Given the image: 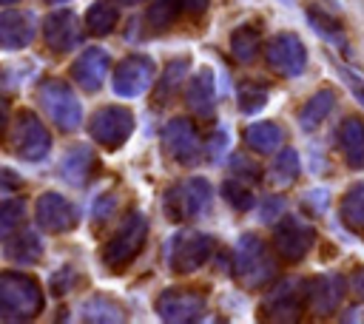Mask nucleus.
Segmentation results:
<instances>
[{"label":"nucleus","mask_w":364,"mask_h":324,"mask_svg":"<svg viewBox=\"0 0 364 324\" xmlns=\"http://www.w3.org/2000/svg\"><path fill=\"white\" fill-rule=\"evenodd\" d=\"M213 256V236L199 230H179L171 236L165 259L173 273H196L208 259Z\"/></svg>","instance_id":"6e6552de"},{"label":"nucleus","mask_w":364,"mask_h":324,"mask_svg":"<svg viewBox=\"0 0 364 324\" xmlns=\"http://www.w3.org/2000/svg\"><path fill=\"white\" fill-rule=\"evenodd\" d=\"M333 65H336V71H338V77L344 80V85H347V91L358 99V105H364V77L361 74H355L353 68H347V65H341L338 60H333Z\"/></svg>","instance_id":"4c0bfd02"},{"label":"nucleus","mask_w":364,"mask_h":324,"mask_svg":"<svg viewBox=\"0 0 364 324\" xmlns=\"http://www.w3.org/2000/svg\"><path fill=\"white\" fill-rule=\"evenodd\" d=\"M230 171L239 176V179H250V182H259L262 179V171H259V165L256 162H250L245 153H233L230 156Z\"/></svg>","instance_id":"58836bf2"},{"label":"nucleus","mask_w":364,"mask_h":324,"mask_svg":"<svg viewBox=\"0 0 364 324\" xmlns=\"http://www.w3.org/2000/svg\"><path fill=\"white\" fill-rule=\"evenodd\" d=\"M11 151L23 162H40V159L48 156V151H51V134L40 122V117L34 111L17 114L14 128H11Z\"/></svg>","instance_id":"1a4fd4ad"},{"label":"nucleus","mask_w":364,"mask_h":324,"mask_svg":"<svg viewBox=\"0 0 364 324\" xmlns=\"http://www.w3.org/2000/svg\"><path fill=\"white\" fill-rule=\"evenodd\" d=\"M259 48H262V31L256 23H242L233 28L230 34V54L236 63L247 65V63H256L259 57Z\"/></svg>","instance_id":"393cba45"},{"label":"nucleus","mask_w":364,"mask_h":324,"mask_svg":"<svg viewBox=\"0 0 364 324\" xmlns=\"http://www.w3.org/2000/svg\"><path fill=\"white\" fill-rule=\"evenodd\" d=\"M17 185V179L11 176V171H0V190L3 188H14Z\"/></svg>","instance_id":"de8ad7c7"},{"label":"nucleus","mask_w":364,"mask_h":324,"mask_svg":"<svg viewBox=\"0 0 364 324\" xmlns=\"http://www.w3.org/2000/svg\"><path fill=\"white\" fill-rule=\"evenodd\" d=\"M94 168H97L94 151H91L88 145H71V148L63 153L57 173H60V179L68 182L71 188H82V185L91 179Z\"/></svg>","instance_id":"412c9836"},{"label":"nucleus","mask_w":364,"mask_h":324,"mask_svg":"<svg viewBox=\"0 0 364 324\" xmlns=\"http://www.w3.org/2000/svg\"><path fill=\"white\" fill-rule=\"evenodd\" d=\"M43 3H48V6H63V3H68V0H43Z\"/></svg>","instance_id":"8fccbe9b"},{"label":"nucleus","mask_w":364,"mask_h":324,"mask_svg":"<svg viewBox=\"0 0 364 324\" xmlns=\"http://www.w3.org/2000/svg\"><path fill=\"white\" fill-rule=\"evenodd\" d=\"M43 40L51 51L57 54H68L80 45V23L74 17V11H51L43 23Z\"/></svg>","instance_id":"a211bd4d"},{"label":"nucleus","mask_w":364,"mask_h":324,"mask_svg":"<svg viewBox=\"0 0 364 324\" xmlns=\"http://www.w3.org/2000/svg\"><path fill=\"white\" fill-rule=\"evenodd\" d=\"M185 102L191 105V111L202 119H210L216 111V80L210 68H199L188 85H185Z\"/></svg>","instance_id":"aec40b11"},{"label":"nucleus","mask_w":364,"mask_h":324,"mask_svg":"<svg viewBox=\"0 0 364 324\" xmlns=\"http://www.w3.org/2000/svg\"><path fill=\"white\" fill-rule=\"evenodd\" d=\"M350 290H353L358 298H364V267H358V270L353 273V279H350Z\"/></svg>","instance_id":"49530a36"},{"label":"nucleus","mask_w":364,"mask_h":324,"mask_svg":"<svg viewBox=\"0 0 364 324\" xmlns=\"http://www.w3.org/2000/svg\"><path fill=\"white\" fill-rule=\"evenodd\" d=\"M304 17H307L310 28H313L324 43H333L336 48L347 51V31H344L341 20H338L333 11H327V9L316 6V3H310V6L304 9Z\"/></svg>","instance_id":"5701e85b"},{"label":"nucleus","mask_w":364,"mask_h":324,"mask_svg":"<svg viewBox=\"0 0 364 324\" xmlns=\"http://www.w3.org/2000/svg\"><path fill=\"white\" fill-rule=\"evenodd\" d=\"M46 296L34 276L23 270L0 273V318L3 321H31L43 313Z\"/></svg>","instance_id":"f257e3e1"},{"label":"nucleus","mask_w":364,"mask_h":324,"mask_svg":"<svg viewBox=\"0 0 364 324\" xmlns=\"http://www.w3.org/2000/svg\"><path fill=\"white\" fill-rule=\"evenodd\" d=\"M3 125H6V111L0 108V134H3Z\"/></svg>","instance_id":"09e8293b"},{"label":"nucleus","mask_w":364,"mask_h":324,"mask_svg":"<svg viewBox=\"0 0 364 324\" xmlns=\"http://www.w3.org/2000/svg\"><path fill=\"white\" fill-rule=\"evenodd\" d=\"M338 216H341V222H344L347 230L364 233V179L353 182L344 190V196L338 202Z\"/></svg>","instance_id":"bb28decb"},{"label":"nucleus","mask_w":364,"mask_h":324,"mask_svg":"<svg viewBox=\"0 0 364 324\" xmlns=\"http://www.w3.org/2000/svg\"><path fill=\"white\" fill-rule=\"evenodd\" d=\"M119 3H125V6H136V3H142V0H119Z\"/></svg>","instance_id":"3c124183"},{"label":"nucleus","mask_w":364,"mask_h":324,"mask_svg":"<svg viewBox=\"0 0 364 324\" xmlns=\"http://www.w3.org/2000/svg\"><path fill=\"white\" fill-rule=\"evenodd\" d=\"M80 318L82 321H105V324H114V321H125V310L111 296L94 293V296H88L80 304Z\"/></svg>","instance_id":"c85d7f7f"},{"label":"nucleus","mask_w":364,"mask_h":324,"mask_svg":"<svg viewBox=\"0 0 364 324\" xmlns=\"http://www.w3.org/2000/svg\"><path fill=\"white\" fill-rule=\"evenodd\" d=\"M270 99V88L259 80H247L239 85L236 91V102H239V111L242 114H259Z\"/></svg>","instance_id":"473e14b6"},{"label":"nucleus","mask_w":364,"mask_h":324,"mask_svg":"<svg viewBox=\"0 0 364 324\" xmlns=\"http://www.w3.org/2000/svg\"><path fill=\"white\" fill-rule=\"evenodd\" d=\"M26 219V202L17 199V196H9V199H0V242L11 239L20 225Z\"/></svg>","instance_id":"72a5a7b5"},{"label":"nucleus","mask_w":364,"mask_h":324,"mask_svg":"<svg viewBox=\"0 0 364 324\" xmlns=\"http://www.w3.org/2000/svg\"><path fill=\"white\" fill-rule=\"evenodd\" d=\"M179 14H182L179 0H159V3H154L151 11H148V26L156 28V31H162V28H168Z\"/></svg>","instance_id":"e433bc0d"},{"label":"nucleus","mask_w":364,"mask_h":324,"mask_svg":"<svg viewBox=\"0 0 364 324\" xmlns=\"http://www.w3.org/2000/svg\"><path fill=\"white\" fill-rule=\"evenodd\" d=\"M34 71H37L34 63H6V65H0V94L14 97Z\"/></svg>","instance_id":"f704fd0d"},{"label":"nucleus","mask_w":364,"mask_h":324,"mask_svg":"<svg viewBox=\"0 0 364 324\" xmlns=\"http://www.w3.org/2000/svg\"><path fill=\"white\" fill-rule=\"evenodd\" d=\"M74 281H77V270H74L71 264H65L63 270H57V273L51 276L48 287H51V293H54V296H65V293L74 287Z\"/></svg>","instance_id":"ea45409f"},{"label":"nucleus","mask_w":364,"mask_h":324,"mask_svg":"<svg viewBox=\"0 0 364 324\" xmlns=\"http://www.w3.org/2000/svg\"><path fill=\"white\" fill-rule=\"evenodd\" d=\"M108 68H111V54H108L102 45H88V48L74 60V65H71V80H74L82 91L94 94V91L102 88V82H105V77H108Z\"/></svg>","instance_id":"f3484780"},{"label":"nucleus","mask_w":364,"mask_h":324,"mask_svg":"<svg viewBox=\"0 0 364 324\" xmlns=\"http://www.w3.org/2000/svg\"><path fill=\"white\" fill-rule=\"evenodd\" d=\"M282 3H293V0H282Z\"/></svg>","instance_id":"864d4df0"},{"label":"nucleus","mask_w":364,"mask_h":324,"mask_svg":"<svg viewBox=\"0 0 364 324\" xmlns=\"http://www.w3.org/2000/svg\"><path fill=\"white\" fill-rule=\"evenodd\" d=\"M264 60L267 65L279 74V77H287V80H296L307 71V45L301 43L299 34L293 31H279L267 48H264Z\"/></svg>","instance_id":"f8f14e48"},{"label":"nucleus","mask_w":364,"mask_h":324,"mask_svg":"<svg viewBox=\"0 0 364 324\" xmlns=\"http://www.w3.org/2000/svg\"><path fill=\"white\" fill-rule=\"evenodd\" d=\"M85 26H88V31L97 34V37L114 31V26H117V9H114L108 0H94V3L85 9Z\"/></svg>","instance_id":"2f4dec72"},{"label":"nucleus","mask_w":364,"mask_h":324,"mask_svg":"<svg viewBox=\"0 0 364 324\" xmlns=\"http://www.w3.org/2000/svg\"><path fill=\"white\" fill-rule=\"evenodd\" d=\"M37 23L31 11H0V48L20 51L34 40Z\"/></svg>","instance_id":"6ab92c4d"},{"label":"nucleus","mask_w":364,"mask_h":324,"mask_svg":"<svg viewBox=\"0 0 364 324\" xmlns=\"http://www.w3.org/2000/svg\"><path fill=\"white\" fill-rule=\"evenodd\" d=\"M313 244H316V227L310 222H304L299 216H279L276 219V227H273V250L284 261H290V264L301 261L310 253Z\"/></svg>","instance_id":"9d476101"},{"label":"nucleus","mask_w":364,"mask_h":324,"mask_svg":"<svg viewBox=\"0 0 364 324\" xmlns=\"http://www.w3.org/2000/svg\"><path fill=\"white\" fill-rule=\"evenodd\" d=\"M3 253L14 264H34L43 256V242L34 230H23V233H14V239H6Z\"/></svg>","instance_id":"cd10ccee"},{"label":"nucleus","mask_w":364,"mask_h":324,"mask_svg":"<svg viewBox=\"0 0 364 324\" xmlns=\"http://www.w3.org/2000/svg\"><path fill=\"white\" fill-rule=\"evenodd\" d=\"M333 108H336V91H333V88H318V91L310 94L307 102L299 108V128H301L304 134L316 131V128L330 117Z\"/></svg>","instance_id":"b1692460"},{"label":"nucleus","mask_w":364,"mask_h":324,"mask_svg":"<svg viewBox=\"0 0 364 324\" xmlns=\"http://www.w3.org/2000/svg\"><path fill=\"white\" fill-rule=\"evenodd\" d=\"M210 199H213L210 196V182L202 179V176H188V179L173 182L165 190L162 207H165V216L171 222H188V219H199L202 213H208Z\"/></svg>","instance_id":"20e7f679"},{"label":"nucleus","mask_w":364,"mask_h":324,"mask_svg":"<svg viewBox=\"0 0 364 324\" xmlns=\"http://www.w3.org/2000/svg\"><path fill=\"white\" fill-rule=\"evenodd\" d=\"M145 239H148V219L139 210H131L122 219V225L114 230V236L105 242L102 264L108 270H125L145 247Z\"/></svg>","instance_id":"7ed1b4c3"},{"label":"nucleus","mask_w":364,"mask_h":324,"mask_svg":"<svg viewBox=\"0 0 364 324\" xmlns=\"http://www.w3.org/2000/svg\"><path fill=\"white\" fill-rule=\"evenodd\" d=\"M91 139L105 151H119L134 134V114L125 105H102L88 119Z\"/></svg>","instance_id":"423d86ee"},{"label":"nucleus","mask_w":364,"mask_h":324,"mask_svg":"<svg viewBox=\"0 0 364 324\" xmlns=\"http://www.w3.org/2000/svg\"><path fill=\"white\" fill-rule=\"evenodd\" d=\"M307 301H304V279H282L276 281L262 304H259V318L264 321H299L304 313Z\"/></svg>","instance_id":"0eeeda50"},{"label":"nucleus","mask_w":364,"mask_h":324,"mask_svg":"<svg viewBox=\"0 0 364 324\" xmlns=\"http://www.w3.org/2000/svg\"><path fill=\"white\" fill-rule=\"evenodd\" d=\"M301 205H304V207H313V213H321L324 205H327V193H324V190H310V193H304Z\"/></svg>","instance_id":"c03bdc74"},{"label":"nucleus","mask_w":364,"mask_h":324,"mask_svg":"<svg viewBox=\"0 0 364 324\" xmlns=\"http://www.w3.org/2000/svg\"><path fill=\"white\" fill-rule=\"evenodd\" d=\"M284 207H287V202L282 196H267L259 207V219L262 222H276L279 216H284Z\"/></svg>","instance_id":"a19ab883"},{"label":"nucleus","mask_w":364,"mask_h":324,"mask_svg":"<svg viewBox=\"0 0 364 324\" xmlns=\"http://www.w3.org/2000/svg\"><path fill=\"white\" fill-rule=\"evenodd\" d=\"M208 310V296L193 287H168L156 296V315L171 324L199 321Z\"/></svg>","instance_id":"9b49d317"},{"label":"nucleus","mask_w":364,"mask_h":324,"mask_svg":"<svg viewBox=\"0 0 364 324\" xmlns=\"http://www.w3.org/2000/svg\"><path fill=\"white\" fill-rule=\"evenodd\" d=\"M245 142H247V148L256 151V153H273V151L282 148V142H284V131L279 128V122H273V119H262V122L247 125V131H245Z\"/></svg>","instance_id":"a878e982"},{"label":"nucleus","mask_w":364,"mask_h":324,"mask_svg":"<svg viewBox=\"0 0 364 324\" xmlns=\"http://www.w3.org/2000/svg\"><path fill=\"white\" fill-rule=\"evenodd\" d=\"M347 290H350V281L341 273H318L313 279H304L307 310L316 315H333L341 307Z\"/></svg>","instance_id":"2eb2a0df"},{"label":"nucleus","mask_w":364,"mask_h":324,"mask_svg":"<svg viewBox=\"0 0 364 324\" xmlns=\"http://www.w3.org/2000/svg\"><path fill=\"white\" fill-rule=\"evenodd\" d=\"M338 148L344 162L353 171H364V119L358 114H350L338 125Z\"/></svg>","instance_id":"4be33fe9"},{"label":"nucleus","mask_w":364,"mask_h":324,"mask_svg":"<svg viewBox=\"0 0 364 324\" xmlns=\"http://www.w3.org/2000/svg\"><path fill=\"white\" fill-rule=\"evenodd\" d=\"M154 74H156L154 60L145 54H134V57H125L117 63L114 77H111V88L122 99H136L151 88Z\"/></svg>","instance_id":"4468645a"},{"label":"nucleus","mask_w":364,"mask_h":324,"mask_svg":"<svg viewBox=\"0 0 364 324\" xmlns=\"http://www.w3.org/2000/svg\"><path fill=\"white\" fill-rule=\"evenodd\" d=\"M162 148L168 151V156L185 168L196 165L202 156H205V148H202V139L193 128L191 119L185 117H173L165 122L162 128Z\"/></svg>","instance_id":"ddd939ff"},{"label":"nucleus","mask_w":364,"mask_h":324,"mask_svg":"<svg viewBox=\"0 0 364 324\" xmlns=\"http://www.w3.org/2000/svg\"><path fill=\"white\" fill-rule=\"evenodd\" d=\"M228 142H230V134H228V128H219V131L213 134L210 145H208V151H210V159H219V153L228 148Z\"/></svg>","instance_id":"37998d69"},{"label":"nucleus","mask_w":364,"mask_h":324,"mask_svg":"<svg viewBox=\"0 0 364 324\" xmlns=\"http://www.w3.org/2000/svg\"><path fill=\"white\" fill-rule=\"evenodd\" d=\"M191 68V57H173L165 68H162V77H159V88H156V102H165L173 97V91L182 88V80Z\"/></svg>","instance_id":"7c9ffc66"},{"label":"nucleus","mask_w":364,"mask_h":324,"mask_svg":"<svg viewBox=\"0 0 364 324\" xmlns=\"http://www.w3.org/2000/svg\"><path fill=\"white\" fill-rule=\"evenodd\" d=\"M222 196H225V202H228L233 210H239V213L250 210L253 202H256L250 185H247L245 179H239V176H230V179L222 182Z\"/></svg>","instance_id":"c9c22d12"},{"label":"nucleus","mask_w":364,"mask_h":324,"mask_svg":"<svg viewBox=\"0 0 364 324\" xmlns=\"http://www.w3.org/2000/svg\"><path fill=\"white\" fill-rule=\"evenodd\" d=\"M34 219L46 233H65L77 225V207L57 190H46L37 196Z\"/></svg>","instance_id":"dca6fc26"},{"label":"nucleus","mask_w":364,"mask_h":324,"mask_svg":"<svg viewBox=\"0 0 364 324\" xmlns=\"http://www.w3.org/2000/svg\"><path fill=\"white\" fill-rule=\"evenodd\" d=\"M114 207H117V196L114 193H102V196H97V202H94V216L102 222V219H108L111 213H114Z\"/></svg>","instance_id":"79ce46f5"},{"label":"nucleus","mask_w":364,"mask_h":324,"mask_svg":"<svg viewBox=\"0 0 364 324\" xmlns=\"http://www.w3.org/2000/svg\"><path fill=\"white\" fill-rule=\"evenodd\" d=\"M179 6H182V11L196 17V14H202L208 9V0H179Z\"/></svg>","instance_id":"a18cd8bd"},{"label":"nucleus","mask_w":364,"mask_h":324,"mask_svg":"<svg viewBox=\"0 0 364 324\" xmlns=\"http://www.w3.org/2000/svg\"><path fill=\"white\" fill-rule=\"evenodd\" d=\"M233 276L242 287L259 290L276 279V261L267 244L256 233H242L233 253Z\"/></svg>","instance_id":"f03ea898"},{"label":"nucleus","mask_w":364,"mask_h":324,"mask_svg":"<svg viewBox=\"0 0 364 324\" xmlns=\"http://www.w3.org/2000/svg\"><path fill=\"white\" fill-rule=\"evenodd\" d=\"M37 99L46 111V117L60 128V131H74L82 122V102L74 94V88L63 80H46L37 91Z\"/></svg>","instance_id":"39448f33"},{"label":"nucleus","mask_w":364,"mask_h":324,"mask_svg":"<svg viewBox=\"0 0 364 324\" xmlns=\"http://www.w3.org/2000/svg\"><path fill=\"white\" fill-rule=\"evenodd\" d=\"M9 3H17V0H0V6H9Z\"/></svg>","instance_id":"603ef678"},{"label":"nucleus","mask_w":364,"mask_h":324,"mask_svg":"<svg viewBox=\"0 0 364 324\" xmlns=\"http://www.w3.org/2000/svg\"><path fill=\"white\" fill-rule=\"evenodd\" d=\"M301 173V162H299V151L296 148H282L273 156V165L267 171V179L273 188H290Z\"/></svg>","instance_id":"c756f323"}]
</instances>
